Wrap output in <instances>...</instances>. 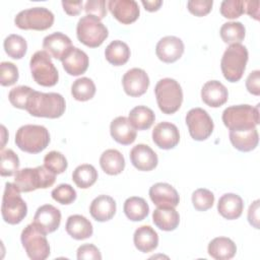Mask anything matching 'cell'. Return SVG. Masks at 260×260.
Returning a JSON list of instances; mask_svg holds the SVG:
<instances>
[{
	"label": "cell",
	"instance_id": "cell-3",
	"mask_svg": "<svg viewBox=\"0 0 260 260\" xmlns=\"http://www.w3.org/2000/svg\"><path fill=\"white\" fill-rule=\"evenodd\" d=\"M56 180V174L48 170L45 166L37 168H25L18 170L15 174L14 184L20 192H30L37 189L51 187Z\"/></svg>",
	"mask_w": 260,
	"mask_h": 260
},
{
	"label": "cell",
	"instance_id": "cell-50",
	"mask_svg": "<svg viewBox=\"0 0 260 260\" xmlns=\"http://www.w3.org/2000/svg\"><path fill=\"white\" fill-rule=\"evenodd\" d=\"M248 220L255 229H259V200H255L249 207Z\"/></svg>",
	"mask_w": 260,
	"mask_h": 260
},
{
	"label": "cell",
	"instance_id": "cell-42",
	"mask_svg": "<svg viewBox=\"0 0 260 260\" xmlns=\"http://www.w3.org/2000/svg\"><path fill=\"white\" fill-rule=\"evenodd\" d=\"M192 203L195 209L199 211H205L212 207L214 203V195L208 189H197L192 194Z\"/></svg>",
	"mask_w": 260,
	"mask_h": 260
},
{
	"label": "cell",
	"instance_id": "cell-53",
	"mask_svg": "<svg viewBox=\"0 0 260 260\" xmlns=\"http://www.w3.org/2000/svg\"><path fill=\"white\" fill-rule=\"evenodd\" d=\"M141 3L143 4V6L145 7L146 10L148 11H156L160 5L162 4V1L160 0H142Z\"/></svg>",
	"mask_w": 260,
	"mask_h": 260
},
{
	"label": "cell",
	"instance_id": "cell-27",
	"mask_svg": "<svg viewBox=\"0 0 260 260\" xmlns=\"http://www.w3.org/2000/svg\"><path fill=\"white\" fill-rule=\"evenodd\" d=\"M230 140L234 147L238 150L251 151L258 145L259 135L256 128L230 131Z\"/></svg>",
	"mask_w": 260,
	"mask_h": 260
},
{
	"label": "cell",
	"instance_id": "cell-19",
	"mask_svg": "<svg viewBox=\"0 0 260 260\" xmlns=\"http://www.w3.org/2000/svg\"><path fill=\"white\" fill-rule=\"evenodd\" d=\"M72 47L69 37L59 31L45 37L43 41L44 51H46L51 57L59 60H62Z\"/></svg>",
	"mask_w": 260,
	"mask_h": 260
},
{
	"label": "cell",
	"instance_id": "cell-40",
	"mask_svg": "<svg viewBox=\"0 0 260 260\" xmlns=\"http://www.w3.org/2000/svg\"><path fill=\"white\" fill-rule=\"evenodd\" d=\"M32 92H34V89L30 88L29 86L19 85V86L12 88L9 91L8 99L13 107L25 110L28 99L30 98Z\"/></svg>",
	"mask_w": 260,
	"mask_h": 260
},
{
	"label": "cell",
	"instance_id": "cell-37",
	"mask_svg": "<svg viewBox=\"0 0 260 260\" xmlns=\"http://www.w3.org/2000/svg\"><path fill=\"white\" fill-rule=\"evenodd\" d=\"M95 93L94 82L88 77L76 79L71 85V94L76 101L85 102L93 98Z\"/></svg>",
	"mask_w": 260,
	"mask_h": 260
},
{
	"label": "cell",
	"instance_id": "cell-17",
	"mask_svg": "<svg viewBox=\"0 0 260 260\" xmlns=\"http://www.w3.org/2000/svg\"><path fill=\"white\" fill-rule=\"evenodd\" d=\"M32 222L46 234L53 233L60 225L61 212L58 208L51 204L42 205L37 209Z\"/></svg>",
	"mask_w": 260,
	"mask_h": 260
},
{
	"label": "cell",
	"instance_id": "cell-35",
	"mask_svg": "<svg viewBox=\"0 0 260 260\" xmlns=\"http://www.w3.org/2000/svg\"><path fill=\"white\" fill-rule=\"evenodd\" d=\"M98 179V172L95 168L88 164L78 166L72 173V180L77 187L86 189L92 186Z\"/></svg>",
	"mask_w": 260,
	"mask_h": 260
},
{
	"label": "cell",
	"instance_id": "cell-39",
	"mask_svg": "<svg viewBox=\"0 0 260 260\" xmlns=\"http://www.w3.org/2000/svg\"><path fill=\"white\" fill-rule=\"evenodd\" d=\"M1 162H0V174L3 177H9L18 172L19 158L12 149L1 150Z\"/></svg>",
	"mask_w": 260,
	"mask_h": 260
},
{
	"label": "cell",
	"instance_id": "cell-8",
	"mask_svg": "<svg viewBox=\"0 0 260 260\" xmlns=\"http://www.w3.org/2000/svg\"><path fill=\"white\" fill-rule=\"evenodd\" d=\"M46 233L34 222L27 224L21 232V244L32 260H45L50 255V245Z\"/></svg>",
	"mask_w": 260,
	"mask_h": 260
},
{
	"label": "cell",
	"instance_id": "cell-25",
	"mask_svg": "<svg viewBox=\"0 0 260 260\" xmlns=\"http://www.w3.org/2000/svg\"><path fill=\"white\" fill-rule=\"evenodd\" d=\"M244 209L243 199L234 193L223 194L217 203V210L226 219H236L241 216Z\"/></svg>",
	"mask_w": 260,
	"mask_h": 260
},
{
	"label": "cell",
	"instance_id": "cell-45",
	"mask_svg": "<svg viewBox=\"0 0 260 260\" xmlns=\"http://www.w3.org/2000/svg\"><path fill=\"white\" fill-rule=\"evenodd\" d=\"M18 80V69L11 62H2L0 64V83L3 86L14 84Z\"/></svg>",
	"mask_w": 260,
	"mask_h": 260
},
{
	"label": "cell",
	"instance_id": "cell-11",
	"mask_svg": "<svg viewBox=\"0 0 260 260\" xmlns=\"http://www.w3.org/2000/svg\"><path fill=\"white\" fill-rule=\"evenodd\" d=\"M54 14L45 7H32L21 10L14 18V23L21 29L45 30L52 26Z\"/></svg>",
	"mask_w": 260,
	"mask_h": 260
},
{
	"label": "cell",
	"instance_id": "cell-13",
	"mask_svg": "<svg viewBox=\"0 0 260 260\" xmlns=\"http://www.w3.org/2000/svg\"><path fill=\"white\" fill-rule=\"evenodd\" d=\"M122 84L125 92L130 96H140L144 94L149 85V77L141 68L128 70L123 78Z\"/></svg>",
	"mask_w": 260,
	"mask_h": 260
},
{
	"label": "cell",
	"instance_id": "cell-26",
	"mask_svg": "<svg viewBox=\"0 0 260 260\" xmlns=\"http://www.w3.org/2000/svg\"><path fill=\"white\" fill-rule=\"evenodd\" d=\"M66 232L75 240H84L91 237L93 229L91 222L80 214H73L67 218Z\"/></svg>",
	"mask_w": 260,
	"mask_h": 260
},
{
	"label": "cell",
	"instance_id": "cell-30",
	"mask_svg": "<svg viewBox=\"0 0 260 260\" xmlns=\"http://www.w3.org/2000/svg\"><path fill=\"white\" fill-rule=\"evenodd\" d=\"M153 223L162 231H174L180 222V215L175 207H157L152 213Z\"/></svg>",
	"mask_w": 260,
	"mask_h": 260
},
{
	"label": "cell",
	"instance_id": "cell-12",
	"mask_svg": "<svg viewBox=\"0 0 260 260\" xmlns=\"http://www.w3.org/2000/svg\"><path fill=\"white\" fill-rule=\"evenodd\" d=\"M186 124L191 137L197 141H202L208 138L214 127L211 117L201 108L191 109L187 113Z\"/></svg>",
	"mask_w": 260,
	"mask_h": 260
},
{
	"label": "cell",
	"instance_id": "cell-18",
	"mask_svg": "<svg viewBox=\"0 0 260 260\" xmlns=\"http://www.w3.org/2000/svg\"><path fill=\"white\" fill-rule=\"evenodd\" d=\"M149 197L157 207H176L180 197L177 190L168 183H156L149 189Z\"/></svg>",
	"mask_w": 260,
	"mask_h": 260
},
{
	"label": "cell",
	"instance_id": "cell-41",
	"mask_svg": "<svg viewBox=\"0 0 260 260\" xmlns=\"http://www.w3.org/2000/svg\"><path fill=\"white\" fill-rule=\"evenodd\" d=\"M44 166L54 174L58 175L67 169L68 164L66 157L61 152L52 150L45 155Z\"/></svg>",
	"mask_w": 260,
	"mask_h": 260
},
{
	"label": "cell",
	"instance_id": "cell-4",
	"mask_svg": "<svg viewBox=\"0 0 260 260\" xmlns=\"http://www.w3.org/2000/svg\"><path fill=\"white\" fill-rule=\"evenodd\" d=\"M248 62V50L242 44H233L224 51L220 67L224 78L230 82L239 81L246 69Z\"/></svg>",
	"mask_w": 260,
	"mask_h": 260
},
{
	"label": "cell",
	"instance_id": "cell-20",
	"mask_svg": "<svg viewBox=\"0 0 260 260\" xmlns=\"http://www.w3.org/2000/svg\"><path fill=\"white\" fill-rule=\"evenodd\" d=\"M132 165L139 171H151L158 162L156 153L146 144H137L130 151Z\"/></svg>",
	"mask_w": 260,
	"mask_h": 260
},
{
	"label": "cell",
	"instance_id": "cell-1",
	"mask_svg": "<svg viewBox=\"0 0 260 260\" xmlns=\"http://www.w3.org/2000/svg\"><path fill=\"white\" fill-rule=\"evenodd\" d=\"M64 98L57 92H41L34 90L25 110L35 117L59 118L65 112Z\"/></svg>",
	"mask_w": 260,
	"mask_h": 260
},
{
	"label": "cell",
	"instance_id": "cell-46",
	"mask_svg": "<svg viewBox=\"0 0 260 260\" xmlns=\"http://www.w3.org/2000/svg\"><path fill=\"white\" fill-rule=\"evenodd\" d=\"M84 10L87 15H93L100 20L107 15L105 0H89L84 4Z\"/></svg>",
	"mask_w": 260,
	"mask_h": 260
},
{
	"label": "cell",
	"instance_id": "cell-10",
	"mask_svg": "<svg viewBox=\"0 0 260 260\" xmlns=\"http://www.w3.org/2000/svg\"><path fill=\"white\" fill-rule=\"evenodd\" d=\"M30 72L35 81L42 86H53L58 82V70L46 51H37L30 58Z\"/></svg>",
	"mask_w": 260,
	"mask_h": 260
},
{
	"label": "cell",
	"instance_id": "cell-21",
	"mask_svg": "<svg viewBox=\"0 0 260 260\" xmlns=\"http://www.w3.org/2000/svg\"><path fill=\"white\" fill-rule=\"evenodd\" d=\"M229 92L226 87L217 80L207 81L201 89V99L209 107L218 108L226 103Z\"/></svg>",
	"mask_w": 260,
	"mask_h": 260
},
{
	"label": "cell",
	"instance_id": "cell-47",
	"mask_svg": "<svg viewBox=\"0 0 260 260\" xmlns=\"http://www.w3.org/2000/svg\"><path fill=\"white\" fill-rule=\"evenodd\" d=\"M212 4V0H190L187 2V7L192 14L203 16L210 12Z\"/></svg>",
	"mask_w": 260,
	"mask_h": 260
},
{
	"label": "cell",
	"instance_id": "cell-7",
	"mask_svg": "<svg viewBox=\"0 0 260 260\" xmlns=\"http://www.w3.org/2000/svg\"><path fill=\"white\" fill-rule=\"evenodd\" d=\"M1 212L4 221L9 224H17L26 216V203L21 198L20 191L14 183L5 184Z\"/></svg>",
	"mask_w": 260,
	"mask_h": 260
},
{
	"label": "cell",
	"instance_id": "cell-52",
	"mask_svg": "<svg viewBox=\"0 0 260 260\" xmlns=\"http://www.w3.org/2000/svg\"><path fill=\"white\" fill-rule=\"evenodd\" d=\"M244 12L256 20L259 19V1H244Z\"/></svg>",
	"mask_w": 260,
	"mask_h": 260
},
{
	"label": "cell",
	"instance_id": "cell-34",
	"mask_svg": "<svg viewBox=\"0 0 260 260\" xmlns=\"http://www.w3.org/2000/svg\"><path fill=\"white\" fill-rule=\"evenodd\" d=\"M129 121L137 130H145L151 127L155 120L153 111L145 106H137L129 113Z\"/></svg>",
	"mask_w": 260,
	"mask_h": 260
},
{
	"label": "cell",
	"instance_id": "cell-29",
	"mask_svg": "<svg viewBox=\"0 0 260 260\" xmlns=\"http://www.w3.org/2000/svg\"><path fill=\"white\" fill-rule=\"evenodd\" d=\"M209 256L216 260H228L236 255V244L229 238L217 237L214 238L207 248Z\"/></svg>",
	"mask_w": 260,
	"mask_h": 260
},
{
	"label": "cell",
	"instance_id": "cell-16",
	"mask_svg": "<svg viewBox=\"0 0 260 260\" xmlns=\"http://www.w3.org/2000/svg\"><path fill=\"white\" fill-rule=\"evenodd\" d=\"M108 8L113 16L124 24L134 22L140 13L139 6L134 0H110Z\"/></svg>",
	"mask_w": 260,
	"mask_h": 260
},
{
	"label": "cell",
	"instance_id": "cell-22",
	"mask_svg": "<svg viewBox=\"0 0 260 260\" xmlns=\"http://www.w3.org/2000/svg\"><path fill=\"white\" fill-rule=\"evenodd\" d=\"M110 132L114 140L123 145L131 144L136 139V129L129 119L123 116L117 117L111 122Z\"/></svg>",
	"mask_w": 260,
	"mask_h": 260
},
{
	"label": "cell",
	"instance_id": "cell-51",
	"mask_svg": "<svg viewBox=\"0 0 260 260\" xmlns=\"http://www.w3.org/2000/svg\"><path fill=\"white\" fill-rule=\"evenodd\" d=\"M64 11L69 15H77L82 10V1H62Z\"/></svg>",
	"mask_w": 260,
	"mask_h": 260
},
{
	"label": "cell",
	"instance_id": "cell-44",
	"mask_svg": "<svg viewBox=\"0 0 260 260\" xmlns=\"http://www.w3.org/2000/svg\"><path fill=\"white\" fill-rule=\"evenodd\" d=\"M220 13L225 18H237L244 13L243 0H223L220 4Z\"/></svg>",
	"mask_w": 260,
	"mask_h": 260
},
{
	"label": "cell",
	"instance_id": "cell-24",
	"mask_svg": "<svg viewBox=\"0 0 260 260\" xmlns=\"http://www.w3.org/2000/svg\"><path fill=\"white\" fill-rule=\"evenodd\" d=\"M89 212L98 221L110 220L116 213V202L111 196L100 195L91 201Z\"/></svg>",
	"mask_w": 260,
	"mask_h": 260
},
{
	"label": "cell",
	"instance_id": "cell-15",
	"mask_svg": "<svg viewBox=\"0 0 260 260\" xmlns=\"http://www.w3.org/2000/svg\"><path fill=\"white\" fill-rule=\"evenodd\" d=\"M152 140L159 148H174L180 141L179 129L173 123L160 122L152 130Z\"/></svg>",
	"mask_w": 260,
	"mask_h": 260
},
{
	"label": "cell",
	"instance_id": "cell-5",
	"mask_svg": "<svg viewBox=\"0 0 260 260\" xmlns=\"http://www.w3.org/2000/svg\"><path fill=\"white\" fill-rule=\"evenodd\" d=\"M50 142V134L46 127L41 125L21 126L15 134V144L19 149L28 153L43 151Z\"/></svg>",
	"mask_w": 260,
	"mask_h": 260
},
{
	"label": "cell",
	"instance_id": "cell-32",
	"mask_svg": "<svg viewBox=\"0 0 260 260\" xmlns=\"http://www.w3.org/2000/svg\"><path fill=\"white\" fill-rule=\"evenodd\" d=\"M105 57L111 64L120 66L128 61L130 57V49L126 43L116 40L107 46L105 50Z\"/></svg>",
	"mask_w": 260,
	"mask_h": 260
},
{
	"label": "cell",
	"instance_id": "cell-9",
	"mask_svg": "<svg viewBox=\"0 0 260 260\" xmlns=\"http://www.w3.org/2000/svg\"><path fill=\"white\" fill-rule=\"evenodd\" d=\"M78 40L87 47L96 48L108 38L109 31L106 25L93 15L82 16L76 26Z\"/></svg>",
	"mask_w": 260,
	"mask_h": 260
},
{
	"label": "cell",
	"instance_id": "cell-49",
	"mask_svg": "<svg viewBox=\"0 0 260 260\" xmlns=\"http://www.w3.org/2000/svg\"><path fill=\"white\" fill-rule=\"evenodd\" d=\"M246 87L252 94H260V71L255 70L249 74L246 79Z\"/></svg>",
	"mask_w": 260,
	"mask_h": 260
},
{
	"label": "cell",
	"instance_id": "cell-6",
	"mask_svg": "<svg viewBox=\"0 0 260 260\" xmlns=\"http://www.w3.org/2000/svg\"><path fill=\"white\" fill-rule=\"evenodd\" d=\"M156 103L159 110L165 114L176 113L183 102L182 87L173 78H162L154 87Z\"/></svg>",
	"mask_w": 260,
	"mask_h": 260
},
{
	"label": "cell",
	"instance_id": "cell-23",
	"mask_svg": "<svg viewBox=\"0 0 260 260\" xmlns=\"http://www.w3.org/2000/svg\"><path fill=\"white\" fill-rule=\"evenodd\" d=\"M61 61L65 71L73 76L83 74L87 70L89 63L86 53L76 47H72Z\"/></svg>",
	"mask_w": 260,
	"mask_h": 260
},
{
	"label": "cell",
	"instance_id": "cell-2",
	"mask_svg": "<svg viewBox=\"0 0 260 260\" xmlns=\"http://www.w3.org/2000/svg\"><path fill=\"white\" fill-rule=\"evenodd\" d=\"M259 106V104L256 107L250 105L231 106L222 112V122L230 131L256 128L260 123Z\"/></svg>",
	"mask_w": 260,
	"mask_h": 260
},
{
	"label": "cell",
	"instance_id": "cell-28",
	"mask_svg": "<svg viewBox=\"0 0 260 260\" xmlns=\"http://www.w3.org/2000/svg\"><path fill=\"white\" fill-rule=\"evenodd\" d=\"M133 242L140 252L148 253L157 247L158 236L150 225H141L135 231Z\"/></svg>",
	"mask_w": 260,
	"mask_h": 260
},
{
	"label": "cell",
	"instance_id": "cell-48",
	"mask_svg": "<svg viewBox=\"0 0 260 260\" xmlns=\"http://www.w3.org/2000/svg\"><path fill=\"white\" fill-rule=\"evenodd\" d=\"M77 259H89V260H101L102 255L100 250L92 244H84L77 249Z\"/></svg>",
	"mask_w": 260,
	"mask_h": 260
},
{
	"label": "cell",
	"instance_id": "cell-38",
	"mask_svg": "<svg viewBox=\"0 0 260 260\" xmlns=\"http://www.w3.org/2000/svg\"><path fill=\"white\" fill-rule=\"evenodd\" d=\"M4 50L12 59H21L27 49L26 41L19 35H9L4 40Z\"/></svg>",
	"mask_w": 260,
	"mask_h": 260
},
{
	"label": "cell",
	"instance_id": "cell-36",
	"mask_svg": "<svg viewBox=\"0 0 260 260\" xmlns=\"http://www.w3.org/2000/svg\"><path fill=\"white\" fill-rule=\"evenodd\" d=\"M245 26L240 21H230L221 25L219 34L225 44H241L245 38Z\"/></svg>",
	"mask_w": 260,
	"mask_h": 260
},
{
	"label": "cell",
	"instance_id": "cell-33",
	"mask_svg": "<svg viewBox=\"0 0 260 260\" xmlns=\"http://www.w3.org/2000/svg\"><path fill=\"white\" fill-rule=\"evenodd\" d=\"M123 210L130 220L140 221L147 216L149 206L143 198L133 196L126 199L124 202Z\"/></svg>",
	"mask_w": 260,
	"mask_h": 260
},
{
	"label": "cell",
	"instance_id": "cell-14",
	"mask_svg": "<svg viewBox=\"0 0 260 260\" xmlns=\"http://www.w3.org/2000/svg\"><path fill=\"white\" fill-rule=\"evenodd\" d=\"M155 53L162 62L173 63L180 59L184 53L183 41L174 36L164 37L156 44Z\"/></svg>",
	"mask_w": 260,
	"mask_h": 260
},
{
	"label": "cell",
	"instance_id": "cell-31",
	"mask_svg": "<svg viewBox=\"0 0 260 260\" xmlns=\"http://www.w3.org/2000/svg\"><path fill=\"white\" fill-rule=\"evenodd\" d=\"M100 165L106 174L115 176L124 170L125 159L119 150L107 149L100 157Z\"/></svg>",
	"mask_w": 260,
	"mask_h": 260
},
{
	"label": "cell",
	"instance_id": "cell-43",
	"mask_svg": "<svg viewBox=\"0 0 260 260\" xmlns=\"http://www.w3.org/2000/svg\"><path fill=\"white\" fill-rule=\"evenodd\" d=\"M51 195L60 204H71L76 199V191L69 184H60L53 189Z\"/></svg>",
	"mask_w": 260,
	"mask_h": 260
}]
</instances>
